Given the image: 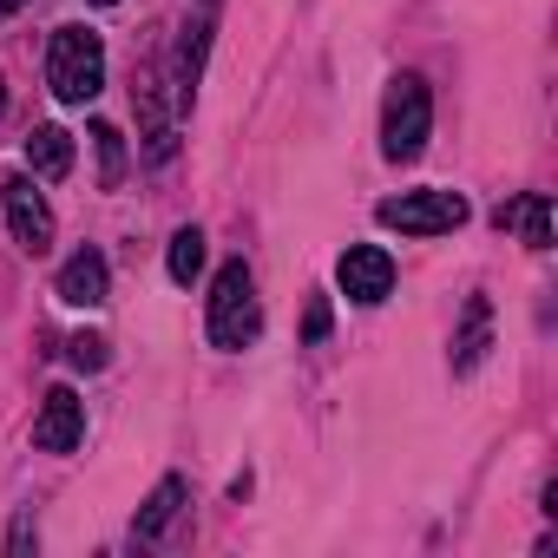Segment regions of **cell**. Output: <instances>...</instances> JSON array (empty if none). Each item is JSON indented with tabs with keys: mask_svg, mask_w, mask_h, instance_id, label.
<instances>
[{
	"mask_svg": "<svg viewBox=\"0 0 558 558\" xmlns=\"http://www.w3.org/2000/svg\"><path fill=\"white\" fill-rule=\"evenodd\" d=\"M427 125H434L427 80L421 73H401L388 86V106H381V151H388V165H414L427 151Z\"/></svg>",
	"mask_w": 558,
	"mask_h": 558,
	"instance_id": "obj_2",
	"label": "cell"
},
{
	"mask_svg": "<svg viewBox=\"0 0 558 558\" xmlns=\"http://www.w3.org/2000/svg\"><path fill=\"white\" fill-rule=\"evenodd\" d=\"M86 138H93V151H99V184L112 191V184L125 178V138H119V125H106V119H99Z\"/></svg>",
	"mask_w": 558,
	"mask_h": 558,
	"instance_id": "obj_14",
	"label": "cell"
},
{
	"mask_svg": "<svg viewBox=\"0 0 558 558\" xmlns=\"http://www.w3.org/2000/svg\"><path fill=\"white\" fill-rule=\"evenodd\" d=\"M178 512H184V480H178V473H165V480L151 486V499L138 506V525H132V532H138V538H158Z\"/></svg>",
	"mask_w": 558,
	"mask_h": 558,
	"instance_id": "obj_13",
	"label": "cell"
},
{
	"mask_svg": "<svg viewBox=\"0 0 558 558\" xmlns=\"http://www.w3.org/2000/svg\"><path fill=\"white\" fill-rule=\"evenodd\" d=\"M0 204H8V230H14V243L27 256H47L53 250V210L34 191V178H8V184H0Z\"/></svg>",
	"mask_w": 558,
	"mask_h": 558,
	"instance_id": "obj_5",
	"label": "cell"
},
{
	"mask_svg": "<svg viewBox=\"0 0 558 558\" xmlns=\"http://www.w3.org/2000/svg\"><path fill=\"white\" fill-rule=\"evenodd\" d=\"M165 269H171V283H197V269H204V230H178Z\"/></svg>",
	"mask_w": 558,
	"mask_h": 558,
	"instance_id": "obj_15",
	"label": "cell"
},
{
	"mask_svg": "<svg viewBox=\"0 0 558 558\" xmlns=\"http://www.w3.org/2000/svg\"><path fill=\"white\" fill-rule=\"evenodd\" d=\"M493 342V303L486 296H466V316H460V336H453V375H473L480 355Z\"/></svg>",
	"mask_w": 558,
	"mask_h": 558,
	"instance_id": "obj_11",
	"label": "cell"
},
{
	"mask_svg": "<svg viewBox=\"0 0 558 558\" xmlns=\"http://www.w3.org/2000/svg\"><path fill=\"white\" fill-rule=\"evenodd\" d=\"M303 336H310V342H323V336H329V303H323V296L310 303V316H303Z\"/></svg>",
	"mask_w": 558,
	"mask_h": 558,
	"instance_id": "obj_17",
	"label": "cell"
},
{
	"mask_svg": "<svg viewBox=\"0 0 558 558\" xmlns=\"http://www.w3.org/2000/svg\"><path fill=\"white\" fill-rule=\"evenodd\" d=\"M0 106H8V86H0Z\"/></svg>",
	"mask_w": 558,
	"mask_h": 558,
	"instance_id": "obj_19",
	"label": "cell"
},
{
	"mask_svg": "<svg viewBox=\"0 0 558 558\" xmlns=\"http://www.w3.org/2000/svg\"><path fill=\"white\" fill-rule=\"evenodd\" d=\"M27 165H34V178H66V171H73V132L40 125V132L27 138Z\"/></svg>",
	"mask_w": 558,
	"mask_h": 558,
	"instance_id": "obj_12",
	"label": "cell"
},
{
	"mask_svg": "<svg viewBox=\"0 0 558 558\" xmlns=\"http://www.w3.org/2000/svg\"><path fill=\"white\" fill-rule=\"evenodd\" d=\"M336 283L349 290V303H388V290H395V256L381 243H355L336 263Z\"/></svg>",
	"mask_w": 558,
	"mask_h": 558,
	"instance_id": "obj_6",
	"label": "cell"
},
{
	"mask_svg": "<svg viewBox=\"0 0 558 558\" xmlns=\"http://www.w3.org/2000/svg\"><path fill=\"white\" fill-rule=\"evenodd\" d=\"M86 440V401L73 388H53L40 401V421H34V447L40 453H73Z\"/></svg>",
	"mask_w": 558,
	"mask_h": 558,
	"instance_id": "obj_7",
	"label": "cell"
},
{
	"mask_svg": "<svg viewBox=\"0 0 558 558\" xmlns=\"http://www.w3.org/2000/svg\"><path fill=\"white\" fill-rule=\"evenodd\" d=\"M27 8V0H0V21H8V14H21Z\"/></svg>",
	"mask_w": 558,
	"mask_h": 558,
	"instance_id": "obj_18",
	"label": "cell"
},
{
	"mask_svg": "<svg viewBox=\"0 0 558 558\" xmlns=\"http://www.w3.org/2000/svg\"><path fill=\"white\" fill-rule=\"evenodd\" d=\"M66 355H73V368H86V375H93V368H106V336H73V342H66Z\"/></svg>",
	"mask_w": 558,
	"mask_h": 558,
	"instance_id": "obj_16",
	"label": "cell"
},
{
	"mask_svg": "<svg viewBox=\"0 0 558 558\" xmlns=\"http://www.w3.org/2000/svg\"><path fill=\"white\" fill-rule=\"evenodd\" d=\"M204 329H210V342H217V349H243V342H256L263 310H256V283H250V269H243V263H223V269H217Z\"/></svg>",
	"mask_w": 558,
	"mask_h": 558,
	"instance_id": "obj_3",
	"label": "cell"
},
{
	"mask_svg": "<svg viewBox=\"0 0 558 558\" xmlns=\"http://www.w3.org/2000/svg\"><path fill=\"white\" fill-rule=\"evenodd\" d=\"M106 290H112V276H106V256H99V250H73V256L60 263V303H73V310H99Z\"/></svg>",
	"mask_w": 558,
	"mask_h": 558,
	"instance_id": "obj_8",
	"label": "cell"
},
{
	"mask_svg": "<svg viewBox=\"0 0 558 558\" xmlns=\"http://www.w3.org/2000/svg\"><path fill=\"white\" fill-rule=\"evenodd\" d=\"M375 217H381L388 230H401V236H447V230L466 223V197H460V191H401V197H388Z\"/></svg>",
	"mask_w": 558,
	"mask_h": 558,
	"instance_id": "obj_4",
	"label": "cell"
},
{
	"mask_svg": "<svg viewBox=\"0 0 558 558\" xmlns=\"http://www.w3.org/2000/svg\"><path fill=\"white\" fill-rule=\"evenodd\" d=\"M99 8H112V0H99Z\"/></svg>",
	"mask_w": 558,
	"mask_h": 558,
	"instance_id": "obj_20",
	"label": "cell"
},
{
	"mask_svg": "<svg viewBox=\"0 0 558 558\" xmlns=\"http://www.w3.org/2000/svg\"><path fill=\"white\" fill-rule=\"evenodd\" d=\"M47 86L66 106L99 99V86H106V40L93 27H60L53 47H47Z\"/></svg>",
	"mask_w": 558,
	"mask_h": 558,
	"instance_id": "obj_1",
	"label": "cell"
},
{
	"mask_svg": "<svg viewBox=\"0 0 558 558\" xmlns=\"http://www.w3.org/2000/svg\"><path fill=\"white\" fill-rule=\"evenodd\" d=\"M493 223H499V230H519L525 250H551V197H545V191L506 197V204L493 210Z\"/></svg>",
	"mask_w": 558,
	"mask_h": 558,
	"instance_id": "obj_9",
	"label": "cell"
},
{
	"mask_svg": "<svg viewBox=\"0 0 558 558\" xmlns=\"http://www.w3.org/2000/svg\"><path fill=\"white\" fill-rule=\"evenodd\" d=\"M132 99H138V119H145V158L165 165V158L178 151V125H171V112H165V99H158V73H145Z\"/></svg>",
	"mask_w": 558,
	"mask_h": 558,
	"instance_id": "obj_10",
	"label": "cell"
}]
</instances>
